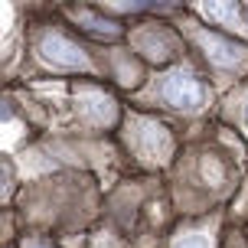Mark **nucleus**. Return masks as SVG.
Returning <instances> with one entry per match:
<instances>
[{
	"label": "nucleus",
	"instance_id": "f257e3e1",
	"mask_svg": "<svg viewBox=\"0 0 248 248\" xmlns=\"http://www.w3.org/2000/svg\"><path fill=\"white\" fill-rule=\"evenodd\" d=\"M157 98L170 111H196L206 105V82L183 65H173L157 82Z\"/></svg>",
	"mask_w": 248,
	"mask_h": 248
},
{
	"label": "nucleus",
	"instance_id": "f03ea898",
	"mask_svg": "<svg viewBox=\"0 0 248 248\" xmlns=\"http://www.w3.org/2000/svg\"><path fill=\"white\" fill-rule=\"evenodd\" d=\"M36 56L52 69L62 72H88L92 69V56H88L72 36H65L59 30H43L36 39Z\"/></svg>",
	"mask_w": 248,
	"mask_h": 248
},
{
	"label": "nucleus",
	"instance_id": "7ed1b4c3",
	"mask_svg": "<svg viewBox=\"0 0 248 248\" xmlns=\"http://www.w3.org/2000/svg\"><path fill=\"white\" fill-rule=\"evenodd\" d=\"M193 43H196L206 62L216 69H229V72H245L248 69V46L238 39L206 30V26H193Z\"/></svg>",
	"mask_w": 248,
	"mask_h": 248
},
{
	"label": "nucleus",
	"instance_id": "20e7f679",
	"mask_svg": "<svg viewBox=\"0 0 248 248\" xmlns=\"http://www.w3.org/2000/svg\"><path fill=\"white\" fill-rule=\"evenodd\" d=\"M124 140L137 150V157L140 160H163V157H170V131L163 127L160 121H154V118H134L131 127L124 131Z\"/></svg>",
	"mask_w": 248,
	"mask_h": 248
},
{
	"label": "nucleus",
	"instance_id": "39448f33",
	"mask_svg": "<svg viewBox=\"0 0 248 248\" xmlns=\"http://www.w3.org/2000/svg\"><path fill=\"white\" fill-rule=\"evenodd\" d=\"M134 49L140 59L154 62V65H163L173 56H180V39H176V33H167L160 26H144V33L134 36Z\"/></svg>",
	"mask_w": 248,
	"mask_h": 248
},
{
	"label": "nucleus",
	"instance_id": "423d86ee",
	"mask_svg": "<svg viewBox=\"0 0 248 248\" xmlns=\"http://www.w3.org/2000/svg\"><path fill=\"white\" fill-rule=\"evenodd\" d=\"M69 16H72L75 23H78V30H82L85 36H92V39H101V43H111V39H121V36H124L121 23H114V20H108V16H101L98 10L72 7V10H69Z\"/></svg>",
	"mask_w": 248,
	"mask_h": 248
},
{
	"label": "nucleus",
	"instance_id": "0eeeda50",
	"mask_svg": "<svg viewBox=\"0 0 248 248\" xmlns=\"http://www.w3.org/2000/svg\"><path fill=\"white\" fill-rule=\"evenodd\" d=\"M82 114H88V121L92 124H101V127H108V124L118 121V105L108 92H101L98 85H92L82 95Z\"/></svg>",
	"mask_w": 248,
	"mask_h": 248
},
{
	"label": "nucleus",
	"instance_id": "6e6552de",
	"mask_svg": "<svg viewBox=\"0 0 248 248\" xmlns=\"http://www.w3.org/2000/svg\"><path fill=\"white\" fill-rule=\"evenodd\" d=\"M108 10H118V13H170L176 10V3H108Z\"/></svg>",
	"mask_w": 248,
	"mask_h": 248
},
{
	"label": "nucleus",
	"instance_id": "1a4fd4ad",
	"mask_svg": "<svg viewBox=\"0 0 248 248\" xmlns=\"http://www.w3.org/2000/svg\"><path fill=\"white\" fill-rule=\"evenodd\" d=\"M173 248H212V242H209L206 235H202V232H189V235L176 238Z\"/></svg>",
	"mask_w": 248,
	"mask_h": 248
},
{
	"label": "nucleus",
	"instance_id": "9d476101",
	"mask_svg": "<svg viewBox=\"0 0 248 248\" xmlns=\"http://www.w3.org/2000/svg\"><path fill=\"white\" fill-rule=\"evenodd\" d=\"M23 248H52V245H49V242H36V238H30Z\"/></svg>",
	"mask_w": 248,
	"mask_h": 248
},
{
	"label": "nucleus",
	"instance_id": "9b49d317",
	"mask_svg": "<svg viewBox=\"0 0 248 248\" xmlns=\"http://www.w3.org/2000/svg\"><path fill=\"white\" fill-rule=\"evenodd\" d=\"M242 118H245V124H248V95H245V101H242Z\"/></svg>",
	"mask_w": 248,
	"mask_h": 248
}]
</instances>
